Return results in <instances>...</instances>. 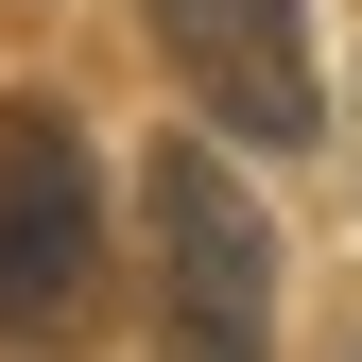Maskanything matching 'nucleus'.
Wrapping results in <instances>:
<instances>
[{"mask_svg":"<svg viewBox=\"0 0 362 362\" xmlns=\"http://www.w3.org/2000/svg\"><path fill=\"white\" fill-rule=\"evenodd\" d=\"M139 242H156V362H276V242H259V190L224 156L156 139Z\"/></svg>","mask_w":362,"mask_h":362,"instance_id":"nucleus-1","label":"nucleus"},{"mask_svg":"<svg viewBox=\"0 0 362 362\" xmlns=\"http://www.w3.org/2000/svg\"><path fill=\"white\" fill-rule=\"evenodd\" d=\"M139 18H156V52L190 69V104L224 121V139L310 156L328 86H310V18H293V0H139Z\"/></svg>","mask_w":362,"mask_h":362,"instance_id":"nucleus-2","label":"nucleus"},{"mask_svg":"<svg viewBox=\"0 0 362 362\" xmlns=\"http://www.w3.org/2000/svg\"><path fill=\"white\" fill-rule=\"evenodd\" d=\"M86 259H104V207H86V139L52 104H0V328H69Z\"/></svg>","mask_w":362,"mask_h":362,"instance_id":"nucleus-3","label":"nucleus"}]
</instances>
